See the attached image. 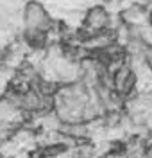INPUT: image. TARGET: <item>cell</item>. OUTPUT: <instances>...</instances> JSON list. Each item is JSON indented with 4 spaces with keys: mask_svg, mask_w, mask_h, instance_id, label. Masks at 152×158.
I'll use <instances>...</instances> for the list:
<instances>
[{
    "mask_svg": "<svg viewBox=\"0 0 152 158\" xmlns=\"http://www.w3.org/2000/svg\"><path fill=\"white\" fill-rule=\"evenodd\" d=\"M20 15H21V25L27 31H41V32L49 34L56 25V22L50 16V13L47 11V7L38 0L25 2Z\"/></svg>",
    "mask_w": 152,
    "mask_h": 158,
    "instance_id": "6da1fadb",
    "label": "cell"
}]
</instances>
